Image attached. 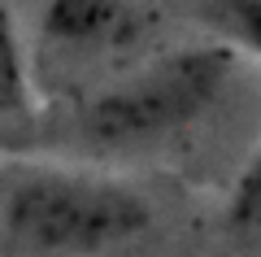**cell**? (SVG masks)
<instances>
[{
	"label": "cell",
	"instance_id": "obj_1",
	"mask_svg": "<svg viewBox=\"0 0 261 257\" xmlns=\"http://www.w3.org/2000/svg\"><path fill=\"white\" fill-rule=\"evenodd\" d=\"M240 70L226 39L170 48L157 61L122 70L74 105V131L92 148H144L205 118Z\"/></svg>",
	"mask_w": 261,
	"mask_h": 257
},
{
	"label": "cell",
	"instance_id": "obj_2",
	"mask_svg": "<svg viewBox=\"0 0 261 257\" xmlns=\"http://www.w3.org/2000/svg\"><path fill=\"white\" fill-rule=\"evenodd\" d=\"M0 218L31 253L83 257L135 240L152 222V205L122 179L87 170H27L5 188Z\"/></svg>",
	"mask_w": 261,
	"mask_h": 257
},
{
	"label": "cell",
	"instance_id": "obj_3",
	"mask_svg": "<svg viewBox=\"0 0 261 257\" xmlns=\"http://www.w3.org/2000/svg\"><path fill=\"white\" fill-rule=\"evenodd\" d=\"M140 35V13L130 0H48L44 39L70 57L118 53Z\"/></svg>",
	"mask_w": 261,
	"mask_h": 257
},
{
	"label": "cell",
	"instance_id": "obj_4",
	"mask_svg": "<svg viewBox=\"0 0 261 257\" xmlns=\"http://www.w3.org/2000/svg\"><path fill=\"white\" fill-rule=\"evenodd\" d=\"M31 113H35V96H31L27 53H22V39H18L13 9L0 0V122L31 118Z\"/></svg>",
	"mask_w": 261,
	"mask_h": 257
},
{
	"label": "cell",
	"instance_id": "obj_5",
	"mask_svg": "<svg viewBox=\"0 0 261 257\" xmlns=\"http://www.w3.org/2000/svg\"><path fill=\"white\" fill-rule=\"evenodd\" d=\"M187 9L218 39L235 44L240 53L261 57V0H192Z\"/></svg>",
	"mask_w": 261,
	"mask_h": 257
},
{
	"label": "cell",
	"instance_id": "obj_6",
	"mask_svg": "<svg viewBox=\"0 0 261 257\" xmlns=\"http://www.w3.org/2000/svg\"><path fill=\"white\" fill-rule=\"evenodd\" d=\"M226 227L235 240L261 248V144L257 153L244 161L240 179L231 188V201H226Z\"/></svg>",
	"mask_w": 261,
	"mask_h": 257
}]
</instances>
